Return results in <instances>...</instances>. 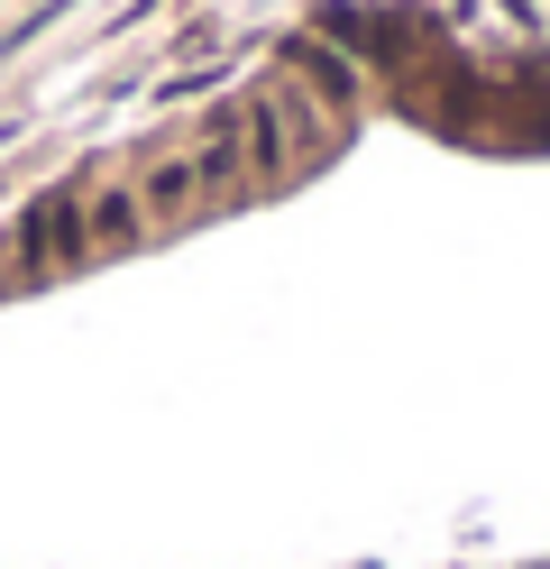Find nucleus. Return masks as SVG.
Listing matches in <instances>:
<instances>
[{
    "label": "nucleus",
    "instance_id": "nucleus-1",
    "mask_svg": "<svg viewBox=\"0 0 550 569\" xmlns=\"http://www.w3.org/2000/svg\"><path fill=\"white\" fill-rule=\"evenodd\" d=\"M83 248H92V239H83V193H73V184H64L56 202L28 211V258H37V267H73Z\"/></svg>",
    "mask_w": 550,
    "mask_h": 569
}]
</instances>
